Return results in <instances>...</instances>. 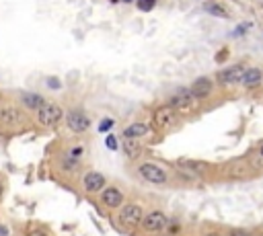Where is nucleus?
I'll use <instances>...</instances> for the list:
<instances>
[{
	"label": "nucleus",
	"mask_w": 263,
	"mask_h": 236,
	"mask_svg": "<svg viewBox=\"0 0 263 236\" xmlns=\"http://www.w3.org/2000/svg\"><path fill=\"white\" fill-rule=\"evenodd\" d=\"M62 119H64V109L58 103H51V101H45L41 109L37 111V121L43 127H56Z\"/></svg>",
	"instance_id": "f257e3e1"
},
{
	"label": "nucleus",
	"mask_w": 263,
	"mask_h": 236,
	"mask_svg": "<svg viewBox=\"0 0 263 236\" xmlns=\"http://www.w3.org/2000/svg\"><path fill=\"white\" fill-rule=\"evenodd\" d=\"M138 175H140V179H144V181L150 183V185H165V183L169 181L167 171H165L163 166L154 164V162H144V164H140Z\"/></svg>",
	"instance_id": "f03ea898"
},
{
	"label": "nucleus",
	"mask_w": 263,
	"mask_h": 236,
	"mask_svg": "<svg viewBox=\"0 0 263 236\" xmlns=\"http://www.w3.org/2000/svg\"><path fill=\"white\" fill-rule=\"evenodd\" d=\"M142 218H144V210L142 208H140L138 204H128L119 212V224L128 226V228H134V226L142 224Z\"/></svg>",
	"instance_id": "7ed1b4c3"
},
{
	"label": "nucleus",
	"mask_w": 263,
	"mask_h": 236,
	"mask_svg": "<svg viewBox=\"0 0 263 236\" xmlns=\"http://www.w3.org/2000/svg\"><path fill=\"white\" fill-rule=\"evenodd\" d=\"M169 107L175 109L177 113H189V111H194V107H196V99L189 95L187 89H179L177 93L171 97Z\"/></svg>",
	"instance_id": "20e7f679"
},
{
	"label": "nucleus",
	"mask_w": 263,
	"mask_h": 236,
	"mask_svg": "<svg viewBox=\"0 0 263 236\" xmlns=\"http://www.w3.org/2000/svg\"><path fill=\"white\" fill-rule=\"evenodd\" d=\"M177 119H179V113L175 111V109H171L169 105H163V107L156 109V113H154V127L171 129L175 123H177Z\"/></svg>",
	"instance_id": "39448f33"
},
{
	"label": "nucleus",
	"mask_w": 263,
	"mask_h": 236,
	"mask_svg": "<svg viewBox=\"0 0 263 236\" xmlns=\"http://www.w3.org/2000/svg\"><path fill=\"white\" fill-rule=\"evenodd\" d=\"M187 91H189V95L194 97L196 101H204V99H208L210 95H212L214 82H212V78H210V76H200V78H196L194 82H191V87Z\"/></svg>",
	"instance_id": "423d86ee"
},
{
	"label": "nucleus",
	"mask_w": 263,
	"mask_h": 236,
	"mask_svg": "<svg viewBox=\"0 0 263 236\" xmlns=\"http://www.w3.org/2000/svg\"><path fill=\"white\" fill-rule=\"evenodd\" d=\"M167 224H169V220H167V216L163 214V212H150V214H146L144 218H142V228L146 230V232H150V234H154V232H163L165 228H167Z\"/></svg>",
	"instance_id": "0eeeda50"
},
{
	"label": "nucleus",
	"mask_w": 263,
	"mask_h": 236,
	"mask_svg": "<svg viewBox=\"0 0 263 236\" xmlns=\"http://www.w3.org/2000/svg\"><path fill=\"white\" fill-rule=\"evenodd\" d=\"M66 125L74 133H84L91 127V119H89V115L82 113V111H70L66 115Z\"/></svg>",
	"instance_id": "6e6552de"
},
{
	"label": "nucleus",
	"mask_w": 263,
	"mask_h": 236,
	"mask_svg": "<svg viewBox=\"0 0 263 236\" xmlns=\"http://www.w3.org/2000/svg\"><path fill=\"white\" fill-rule=\"evenodd\" d=\"M25 121V113L19 107H0V125L16 127Z\"/></svg>",
	"instance_id": "1a4fd4ad"
},
{
	"label": "nucleus",
	"mask_w": 263,
	"mask_h": 236,
	"mask_svg": "<svg viewBox=\"0 0 263 236\" xmlns=\"http://www.w3.org/2000/svg\"><path fill=\"white\" fill-rule=\"evenodd\" d=\"M245 70H247V68H245L243 64H235V66H231V68L220 70L216 76H218V82H220V84L229 87V84H237V82H241Z\"/></svg>",
	"instance_id": "9d476101"
},
{
	"label": "nucleus",
	"mask_w": 263,
	"mask_h": 236,
	"mask_svg": "<svg viewBox=\"0 0 263 236\" xmlns=\"http://www.w3.org/2000/svg\"><path fill=\"white\" fill-rule=\"evenodd\" d=\"M177 168L183 171L185 175H191V177H202L206 171H208V164L202 162V160H191V158H179L177 160Z\"/></svg>",
	"instance_id": "9b49d317"
},
{
	"label": "nucleus",
	"mask_w": 263,
	"mask_h": 236,
	"mask_svg": "<svg viewBox=\"0 0 263 236\" xmlns=\"http://www.w3.org/2000/svg\"><path fill=\"white\" fill-rule=\"evenodd\" d=\"M101 204L109 210H117V208H121V204H124V193H121L117 187L103 189L101 191Z\"/></svg>",
	"instance_id": "f8f14e48"
},
{
	"label": "nucleus",
	"mask_w": 263,
	"mask_h": 236,
	"mask_svg": "<svg viewBox=\"0 0 263 236\" xmlns=\"http://www.w3.org/2000/svg\"><path fill=\"white\" fill-rule=\"evenodd\" d=\"M82 185H84V191L86 193H99L105 189V185H107V181H105V177L97 171H91L86 173L84 179H82Z\"/></svg>",
	"instance_id": "ddd939ff"
},
{
	"label": "nucleus",
	"mask_w": 263,
	"mask_h": 236,
	"mask_svg": "<svg viewBox=\"0 0 263 236\" xmlns=\"http://www.w3.org/2000/svg\"><path fill=\"white\" fill-rule=\"evenodd\" d=\"M261 82H263V70L259 68H247L241 78V84L245 89H257Z\"/></svg>",
	"instance_id": "4468645a"
},
{
	"label": "nucleus",
	"mask_w": 263,
	"mask_h": 236,
	"mask_svg": "<svg viewBox=\"0 0 263 236\" xmlns=\"http://www.w3.org/2000/svg\"><path fill=\"white\" fill-rule=\"evenodd\" d=\"M148 131H150V127H148L146 123L134 121V123H130V125L124 129V138H126V140H140V138H144Z\"/></svg>",
	"instance_id": "2eb2a0df"
},
{
	"label": "nucleus",
	"mask_w": 263,
	"mask_h": 236,
	"mask_svg": "<svg viewBox=\"0 0 263 236\" xmlns=\"http://www.w3.org/2000/svg\"><path fill=\"white\" fill-rule=\"evenodd\" d=\"M21 103H23L25 109L37 113V111L41 109V105L45 103V99H43L39 93H23V95H21Z\"/></svg>",
	"instance_id": "dca6fc26"
},
{
	"label": "nucleus",
	"mask_w": 263,
	"mask_h": 236,
	"mask_svg": "<svg viewBox=\"0 0 263 236\" xmlns=\"http://www.w3.org/2000/svg\"><path fill=\"white\" fill-rule=\"evenodd\" d=\"M121 150H124V154L134 160L140 156V152H142V144H140V140H124V144H121Z\"/></svg>",
	"instance_id": "f3484780"
},
{
	"label": "nucleus",
	"mask_w": 263,
	"mask_h": 236,
	"mask_svg": "<svg viewBox=\"0 0 263 236\" xmlns=\"http://www.w3.org/2000/svg\"><path fill=\"white\" fill-rule=\"evenodd\" d=\"M136 4H138V10L150 12V10L156 6V0H136Z\"/></svg>",
	"instance_id": "a211bd4d"
},
{
	"label": "nucleus",
	"mask_w": 263,
	"mask_h": 236,
	"mask_svg": "<svg viewBox=\"0 0 263 236\" xmlns=\"http://www.w3.org/2000/svg\"><path fill=\"white\" fill-rule=\"evenodd\" d=\"M206 10H208L210 14H216V16H226L224 8H222V6H218V4H208V6H206Z\"/></svg>",
	"instance_id": "6ab92c4d"
},
{
	"label": "nucleus",
	"mask_w": 263,
	"mask_h": 236,
	"mask_svg": "<svg viewBox=\"0 0 263 236\" xmlns=\"http://www.w3.org/2000/svg\"><path fill=\"white\" fill-rule=\"evenodd\" d=\"M111 127H113V119H103V121H101V125H99V131H103V133H105V131H109Z\"/></svg>",
	"instance_id": "aec40b11"
},
{
	"label": "nucleus",
	"mask_w": 263,
	"mask_h": 236,
	"mask_svg": "<svg viewBox=\"0 0 263 236\" xmlns=\"http://www.w3.org/2000/svg\"><path fill=\"white\" fill-rule=\"evenodd\" d=\"M27 236H47V232L41 230V228H31V230L27 232Z\"/></svg>",
	"instance_id": "412c9836"
},
{
	"label": "nucleus",
	"mask_w": 263,
	"mask_h": 236,
	"mask_svg": "<svg viewBox=\"0 0 263 236\" xmlns=\"http://www.w3.org/2000/svg\"><path fill=\"white\" fill-rule=\"evenodd\" d=\"M105 144H107V146H109L111 150H117V140H115L113 136H109L107 140H105Z\"/></svg>",
	"instance_id": "4be33fe9"
},
{
	"label": "nucleus",
	"mask_w": 263,
	"mask_h": 236,
	"mask_svg": "<svg viewBox=\"0 0 263 236\" xmlns=\"http://www.w3.org/2000/svg\"><path fill=\"white\" fill-rule=\"evenodd\" d=\"M47 87H49V89H60V80H56V78H47Z\"/></svg>",
	"instance_id": "5701e85b"
},
{
	"label": "nucleus",
	"mask_w": 263,
	"mask_h": 236,
	"mask_svg": "<svg viewBox=\"0 0 263 236\" xmlns=\"http://www.w3.org/2000/svg\"><path fill=\"white\" fill-rule=\"evenodd\" d=\"M229 236H251L249 232H245V230H231Z\"/></svg>",
	"instance_id": "b1692460"
},
{
	"label": "nucleus",
	"mask_w": 263,
	"mask_h": 236,
	"mask_svg": "<svg viewBox=\"0 0 263 236\" xmlns=\"http://www.w3.org/2000/svg\"><path fill=\"white\" fill-rule=\"evenodd\" d=\"M8 234H10V232H8V228L0 224V236H8Z\"/></svg>",
	"instance_id": "393cba45"
},
{
	"label": "nucleus",
	"mask_w": 263,
	"mask_h": 236,
	"mask_svg": "<svg viewBox=\"0 0 263 236\" xmlns=\"http://www.w3.org/2000/svg\"><path fill=\"white\" fill-rule=\"evenodd\" d=\"M204 236H222V234H218V232H208V234H204Z\"/></svg>",
	"instance_id": "a878e982"
},
{
	"label": "nucleus",
	"mask_w": 263,
	"mask_h": 236,
	"mask_svg": "<svg viewBox=\"0 0 263 236\" xmlns=\"http://www.w3.org/2000/svg\"><path fill=\"white\" fill-rule=\"evenodd\" d=\"M259 156L263 158V144H261V148H259Z\"/></svg>",
	"instance_id": "bb28decb"
},
{
	"label": "nucleus",
	"mask_w": 263,
	"mask_h": 236,
	"mask_svg": "<svg viewBox=\"0 0 263 236\" xmlns=\"http://www.w3.org/2000/svg\"><path fill=\"white\" fill-rule=\"evenodd\" d=\"M0 195H2V185H0Z\"/></svg>",
	"instance_id": "cd10ccee"
},
{
	"label": "nucleus",
	"mask_w": 263,
	"mask_h": 236,
	"mask_svg": "<svg viewBox=\"0 0 263 236\" xmlns=\"http://www.w3.org/2000/svg\"><path fill=\"white\" fill-rule=\"evenodd\" d=\"M124 2H126V4H128V2H132V0H124Z\"/></svg>",
	"instance_id": "c85d7f7f"
},
{
	"label": "nucleus",
	"mask_w": 263,
	"mask_h": 236,
	"mask_svg": "<svg viewBox=\"0 0 263 236\" xmlns=\"http://www.w3.org/2000/svg\"><path fill=\"white\" fill-rule=\"evenodd\" d=\"M261 236H263V234H261Z\"/></svg>",
	"instance_id": "c756f323"
}]
</instances>
